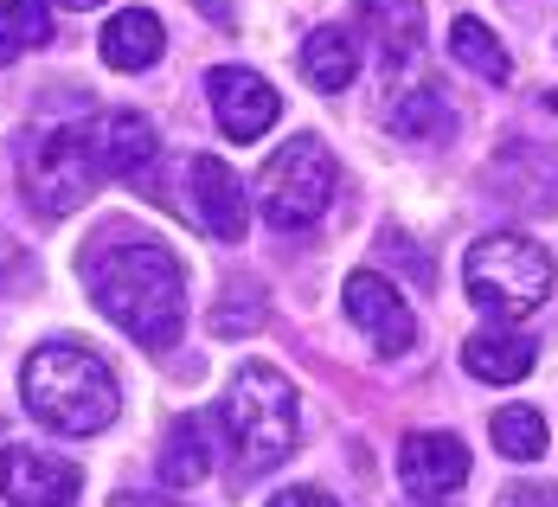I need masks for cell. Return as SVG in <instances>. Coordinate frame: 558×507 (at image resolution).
<instances>
[{
  "label": "cell",
  "mask_w": 558,
  "mask_h": 507,
  "mask_svg": "<svg viewBox=\"0 0 558 507\" xmlns=\"http://www.w3.org/2000/svg\"><path fill=\"white\" fill-rule=\"evenodd\" d=\"M488 437L507 462H533V456H546V418L533 405H507V411H495Z\"/></svg>",
  "instance_id": "obj_22"
},
{
  "label": "cell",
  "mask_w": 558,
  "mask_h": 507,
  "mask_svg": "<svg viewBox=\"0 0 558 507\" xmlns=\"http://www.w3.org/2000/svg\"><path fill=\"white\" fill-rule=\"evenodd\" d=\"M449 58H456L469 77H482V84H507V77H513V58H507V46L488 33V26H482V20H469V13L449 26Z\"/></svg>",
  "instance_id": "obj_20"
},
{
  "label": "cell",
  "mask_w": 558,
  "mask_h": 507,
  "mask_svg": "<svg viewBox=\"0 0 558 507\" xmlns=\"http://www.w3.org/2000/svg\"><path fill=\"white\" fill-rule=\"evenodd\" d=\"M495 507H558V488L553 482H513V488H501Z\"/></svg>",
  "instance_id": "obj_24"
},
{
  "label": "cell",
  "mask_w": 558,
  "mask_h": 507,
  "mask_svg": "<svg viewBox=\"0 0 558 507\" xmlns=\"http://www.w3.org/2000/svg\"><path fill=\"white\" fill-rule=\"evenodd\" d=\"M462 366L482 386H513V379L533 373V340L513 335V328H482V335L462 340Z\"/></svg>",
  "instance_id": "obj_17"
},
{
  "label": "cell",
  "mask_w": 558,
  "mask_h": 507,
  "mask_svg": "<svg viewBox=\"0 0 558 507\" xmlns=\"http://www.w3.org/2000/svg\"><path fill=\"white\" fill-rule=\"evenodd\" d=\"M264 507H340L335 495H322V488H282L277 502H264Z\"/></svg>",
  "instance_id": "obj_25"
},
{
  "label": "cell",
  "mask_w": 558,
  "mask_h": 507,
  "mask_svg": "<svg viewBox=\"0 0 558 507\" xmlns=\"http://www.w3.org/2000/svg\"><path fill=\"white\" fill-rule=\"evenodd\" d=\"M52 39V0H0V64L39 52Z\"/></svg>",
  "instance_id": "obj_21"
},
{
  "label": "cell",
  "mask_w": 558,
  "mask_h": 507,
  "mask_svg": "<svg viewBox=\"0 0 558 507\" xmlns=\"http://www.w3.org/2000/svg\"><path fill=\"white\" fill-rule=\"evenodd\" d=\"M77 277L90 302L148 353L173 347L186 328V270L168 238L142 231L135 219H110L90 231V244L77 251Z\"/></svg>",
  "instance_id": "obj_1"
},
{
  "label": "cell",
  "mask_w": 558,
  "mask_h": 507,
  "mask_svg": "<svg viewBox=\"0 0 558 507\" xmlns=\"http://www.w3.org/2000/svg\"><path fill=\"white\" fill-rule=\"evenodd\" d=\"M335 186H340V168L328 155V142L322 135H295L257 173V206H264V219L277 231H302L328 213Z\"/></svg>",
  "instance_id": "obj_6"
},
{
  "label": "cell",
  "mask_w": 558,
  "mask_h": 507,
  "mask_svg": "<svg viewBox=\"0 0 558 507\" xmlns=\"http://www.w3.org/2000/svg\"><path fill=\"white\" fill-rule=\"evenodd\" d=\"M20 398L58 437H97L122 411L116 373L84 340H46V347H33L26 366H20Z\"/></svg>",
  "instance_id": "obj_2"
},
{
  "label": "cell",
  "mask_w": 558,
  "mask_h": 507,
  "mask_svg": "<svg viewBox=\"0 0 558 507\" xmlns=\"http://www.w3.org/2000/svg\"><path fill=\"white\" fill-rule=\"evenodd\" d=\"M186 206H193V219H199V231H213L219 244H238L244 238V226H251V193H244V180L225 168V161H213V155H193L186 161Z\"/></svg>",
  "instance_id": "obj_11"
},
{
  "label": "cell",
  "mask_w": 558,
  "mask_h": 507,
  "mask_svg": "<svg viewBox=\"0 0 558 507\" xmlns=\"http://www.w3.org/2000/svg\"><path fill=\"white\" fill-rule=\"evenodd\" d=\"M58 7H97V0H58Z\"/></svg>",
  "instance_id": "obj_27"
},
{
  "label": "cell",
  "mask_w": 558,
  "mask_h": 507,
  "mask_svg": "<svg viewBox=\"0 0 558 507\" xmlns=\"http://www.w3.org/2000/svg\"><path fill=\"white\" fill-rule=\"evenodd\" d=\"M295 64H302V77H308L315 90H347L353 71H360V46H353L340 26H315V33L302 39Z\"/></svg>",
  "instance_id": "obj_19"
},
{
  "label": "cell",
  "mask_w": 558,
  "mask_h": 507,
  "mask_svg": "<svg viewBox=\"0 0 558 507\" xmlns=\"http://www.w3.org/2000/svg\"><path fill=\"white\" fill-rule=\"evenodd\" d=\"M20 193L39 219H64L77 213L90 193H97V161H90V142H84V122L77 129H26L20 135Z\"/></svg>",
  "instance_id": "obj_5"
},
{
  "label": "cell",
  "mask_w": 558,
  "mask_h": 507,
  "mask_svg": "<svg viewBox=\"0 0 558 507\" xmlns=\"http://www.w3.org/2000/svg\"><path fill=\"white\" fill-rule=\"evenodd\" d=\"M462 289H469V302L482 315L520 322L553 295V251L533 244L526 231H488L462 257Z\"/></svg>",
  "instance_id": "obj_4"
},
{
  "label": "cell",
  "mask_w": 558,
  "mask_h": 507,
  "mask_svg": "<svg viewBox=\"0 0 558 507\" xmlns=\"http://www.w3.org/2000/svg\"><path fill=\"white\" fill-rule=\"evenodd\" d=\"M398 482L424 502H444L469 482V444L456 431H411L398 444Z\"/></svg>",
  "instance_id": "obj_12"
},
{
  "label": "cell",
  "mask_w": 558,
  "mask_h": 507,
  "mask_svg": "<svg viewBox=\"0 0 558 507\" xmlns=\"http://www.w3.org/2000/svg\"><path fill=\"white\" fill-rule=\"evenodd\" d=\"M77 488H84V475L64 456L26 450V444H7L0 450V495L13 507H71Z\"/></svg>",
  "instance_id": "obj_10"
},
{
  "label": "cell",
  "mask_w": 558,
  "mask_h": 507,
  "mask_svg": "<svg viewBox=\"0 0 558 507\" xmlns=\"http://www.w3.org/2000/svg\"><path fill=\"white\" fill-rule=\"evenodd\" d=\"M386 129L398 142H444L456 129V110L444 104L437 84H411V90H398V104L386 110Z\"/></svg>",
  "instance_id": "obj_18"
},
{
  "label": "cell",
  "mask_w": 558,
  "mask_h": 507,
  "mask_svg": "<svg viewBox=\"0 0 558 507\" xmlns=\"http://www.w3.org/2000/svg\"><path fill=\"white\" fill-rule=\"evenodd\" d=\"M219 424L231 437V456H238V475H270L289 462L295 450V431H302V411H295V386L282 379L277 366L264 360H244L231 373V393L219 405Z\"/></svg>",
  "instance_id": "obj_3"
},
{
  "label": "cell",
  "mask_w": 558,
  "mask_h": 507,
  "mask_svg": "<svg viewBox=\"0 0 558 507\" xmlns=\"http://www.w3.org/2000/svg\"><path fill=\"white\" fill-rule=\"evenodd\" d=\"M488 193L520 213H558V155L546 142H507L488 168Z\"/></svg>",
  "instance_id": "obj_9"
},
{
  "label": "cell",
  "mask_w": 558,
  "mask_h": 507,
  "mask_svg": "<svg viewBox=\"0 0 558 507\" xmlns=\"http://www.w3.org/2000/svg\"><path fill=\"white\" fill-rule=\"evenodd\" d=\"M264 322V295L251 289V282H231L225 289V309L213 315V335H244V328H257Z\"/></svg>",
  "instance_id": "obj_23"
},
{
  "label": "cell",
  "mask_w": 558,
  "mask_h": 507,
  "mask_svg": "<svg viewBox=\"0 0 558 507\" xmlns=\"http://www.w3.org/2000/svg\"><path fill=\"white\" fill-rule=\"evenodd\" d=\"M161 482L168 488H199L206 475H213V418H199V411H186V418H173L168 437H161Z\"/></svg>",
  "instance_id": "obj_16"
},
{
  "label": "cell",
  "mask_w": 558,
  "mask_h": 507,
  "mask_svg": "<svg viewBox=\"0 0 558 507\" xmlns=\"http://www.w3.org/2000/svg\"><path fill=\"white\" fill-rule=\"evenodd\" d=\"M84 142H90V161L104 180H135V173L155 161V148H161V135H155V122L142 110H104L84 122Z\"/></svg>",
  "instance_id": "obj_13"
},
{
  "label": "cell",
  "mask_w": 558,
  "mask_h": 507,
  "mask_svg": "<svg viewBox=\"0 0 558 507\" xmlns=\"http://www.w3.org/2000/svg\"><path fill=\"white\" fill-rule=\"evenodd\" d=\"M110 507H180V502H161V495H116Z\"/></svg>",
  "instance_id": "obj_26"
},
{
  "label": "cell",
  "mask_w": 558,
  "mask_h": 507,
  "mask_svg": "<svg viewBox=\"0 0 558 507\" xmlns=\"http://www.w3.org/2000/svg\"><path fill=\"white\" fill-rule=\"evenodd\" d=\"M97 52H104L110 71H148L155 58L168 52V26L148 7H122V13H110V26L97 33Z\"/></svg>",
  "instance_id": "obj_15"
},
{
  "label": "cell",
  "mask_w": 558,
  "mask_h": 507,
  "mask_svg": "<svg viewBox=\"0 0 558 507\" xmlns=\"http://www.w3.org/2000/svg\"><path fill=\"white\" fill-rule=\"evenodd\" d=\"M340 295H347V322L366 335V347L379 360H398V353L417 347V315H411V302H404L398 282H386L379 270H353Z\"/></svg>",
  "instance_id": "obj_7"
},
{
  "label": "cell",
  "mask_w": 558,
  "mask_h": 507,
  "mask_svg": "<svg viewBox=\"0 0 558 507\" xmlns=\"http://www.w3.org/2000/svg\"><path fill=\"white\" fill-rule=\"evenodd\" d=\"M206 104H213V116H219V129L231 142H257V135L282 116V97L257 77V71H244V64L206 71Z\"/></svg>",
  "instance_id": "obj_8"
},
{
  "label": "cell",
  "mask_w": 558,
  "mask_h": 507,
  "mask_svg": "<svg viewBox=\"0 0 558 507\" xmlns=\"http://www.w3.org/2000/svg\"><path fill=\"white\" fill-rule=\"evenodd\" d=\"M353 13L386 71H404L424 58V0H360Z\"/></svg>",
  "instance_id": "obj_14"
}]
</instances>
